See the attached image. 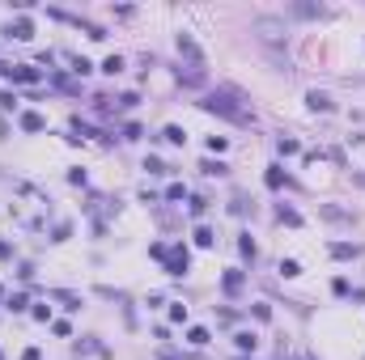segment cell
<instances>
[{"instance_id": "cell-1", "label": "cell", "mask_w": 365, "mask_h": 360, "mask_svg": "<svg viewBox=\"0 0 365 360\" xmlns=\"http://www.w3.org/2000/svg\"><path fill=\"white\" fill-rule=\"evenodd\" d=\"M204 111H213V115H221V119H234V123H251V115H246V106H238V98L234 93H225V89H217V93H208L204 102Z\"/></svg>"}, {"instance_id": "cell-2", "label": "cell", "mask_w": 365, "mask_h": 360, "mask_svg": "<svg viewBox=\"0 0 365 360\" xmlns=\"http://www.w3.org/2000/svg\"><path fill=\"white\" fill-rule=\"evenodd\" d=\"M187 263H191L187 246H174V250H166V271H170V275H183V271H187Z\"/></svg>"}, {"instance_id": "cell-3", "label": "cell", "mask_w": 365, "mask_h": 360, "mask_svg": "<svg viewBox=\"0 0 365 360\" xmlns=\"http://www.w3.org/2000/svg\"><path fill=\"white\" fill-rule=\"evenodd\" d=\"M179 55H187V59H191V68H204V51L195 47V39H191V34H179Z\"/></svg>"}, {"instance_id": "cell-4", "label": "cell", "mask_w": 365, "mask_h": 360, "mask_svg": "<svg viewBox=\"0 0 365 360\" xmlns=\"http://www.w3.org/2000/svg\"><path fill=\"white\" fill-rule=\"evenodd\" d=\"M9 34H13V39H30V34H34V26H30V17H17L13 26H9Z\"/></svg>"}, {"instance_id": "cell-5", "label": "cell", "mask_w": 365, "mask_h": 360, "mask_svg": "<svg viewBox=\"0 0 365 360\" xmlns=\"http://www.w3.org/2000/svg\"><path fill=\"white\" fill-rule=\"evenodd\" d=\"M21 127H26V131H43V127H47V119H43V115H34V111H26V115H21Z\"/></svg>"}, {"instance_id": "cell-6", "label": "cell", "mask_w": 365, "mask_h": 360, "mask_svg": "<svg viewBox=\"0 0 365 360\" xmlns=\"http://www.w3.org/2000/svg\"><path fill=\"white\" fill-rule=\"evenodd\" d=\"M221 288H225V293H238L242 288V271H225L221 275Z\"/></svg>"}, {"instance_id": "cell-7", "label": "cell", "mask_w": 365, "mask_h": 360, "mask_svg": "<svg viewBox=\"0 0 365 360\" xmlns=\"http://www.w3.org/2000/svg\"><path fill=\"white\" fill-rule=\"evenodd\" d=\"M213 242H217V233L208 229V225H200V229H195V246H204V250H208Z\"/></svg>"}, {"instance_id": "cell-8", "label": "cell", "mask_w": 365, "mask_h": 360, "mask_svg": "<svg viewBox=\"0 0 365 360\" xmlns=\"http://www.w3.org/2000/svg\"><path fill=\"white\" fill-rule=\"evenodd\" d=\"M234 343H238L242 352H255V343H259V339H255L251 331H238V335H234Z\"/></svg>"}, {"instance_id": "cell-9", "label": "cell", "mask_w": 365, "mask_h": 360, "mask_svg": "<svg viewBox=\"0 0 365 360\" xmlns=\"http://www.w3.org/2000/svg\"><path fill=\"white\" fill-rule=\"evenodd\" d=\"M306 102H310L314 111H331V98H327V93H319V89H314V93H310Z\"/></svg>"}, {"instance_id": "cell-10", "label": "cell", "mask_w": 365, "mask_h": 360, "mask_svg": "<svg viewBox=\"0 0 365 360\" xmlns=\"http://www.w3.org/2000/svg\"><path fill=\"white\" fill-rule=\"evenodd\" d=\"M276 216H280V225H293V229H297V225H302V216L293 212V208H285V203H280V212H276Z\"/></svg>"}, {"instance_id": "cell-11", "label": "cell", "mask_w": 365, "mask_h": 360, "mask_svg": "<svg viewBox=\"0 0 365 360\" xmlns=\"http://www.w3.org/2000/svg\"><path fill=\"white\" fill-rule=\"evenodd\" d=\"M187 343L204 347V343H208V331H204V327H191V331H187Z\"/></svg>"}, {"instance_id": "cell-12", "label": "cell", "mask_w": 365, "mask_h": 360, "mask_svg": "<svg viewBox=\"0 0 365 360\" xmlns=\"http://www.w3.org/2000/svg\"><path fill=\"white\" fill-rule=\"evenodd\" d=\"M293 13L297 17H323V9L319 5H293Z\"/></svg>"}, {"instance_id": "cell-13", "label": "cell", "mask_w": 365, "mask_h": 360, "mask_svg": "<svg viewBox=\"0 0 365 360\" xmlns=\"http://www.w3.org/2000/svg\"><path fill=\"white\" fill-rule=\"evenodd\" d=\"M102 72H111V77H115V72H123V59H119V55H107V59H102Z\"/></svg>"}, {"instance_id": "cell-14", "label": "cell", "mask_w": 365, "mask_h": 360, "mask_svg": "<svg viewBox=\"0 0 365 360\" xmlns=\"http://www.w3.org/2000/svg\"><path fill=\"white\" fill-rule=\"evenodd\" d=\"M268 187H272V191L285 187V170H276V165H272V170H268Z\"/></svg>"}, {"instance_id": "cell-15", "label": "cell", "mask_w": 365, "mask_h": 360, "mask_svg": "<svg viewBox=\"0 0 365 360\" xmlns=\"http://www.w3.org/2000/svg\"><path fill=\"white\" fill-rule=\"evenodd\" d=\"M331 255H336V259H352V255H357V246H348V242H336V246H331Z\"/></svg>"}, {"instance_id": "cell-16", "label": "cell", "mask_w": 365, "mask_h": 360, "mask_svg": "<svg viewBox=\"0 0 365 360\" xmlns=\"http://www.w3.org/2000/svg\"><path fill=\"white\" fill-rule=\"evenodd\" d=\"M161 136H166L170 144H183V140H187V131H183V127H174V123H170L166 131H161Z\"/></svg>"}, {"instance_id": "cell-17", "label": "cell", "mask_w": 365, "mask_h": 360, "mask_svg": "<svg viewBox=\"0 0 365 360\" xmlns=\"http://www.w3.org/2000/svg\"><path fill=\"white\" fill-rule=\"evenodd\" d=\"M200 170H204L208 178H221V174H225V165H221V161H204V165H200Z\"/></svg>"}, {"instance_id": "cell-18", "label": "cell", "mask_w": 365, "mask_h": 360, "mask_svg": "<svg viewBox=\"0 0 365 360\" xmlns=\"http://www.w3.org/2000/svg\"><path fill=\"white\" fill-rule=\"evenodd\" d=\"M187 208H191V216H204V208H208V199H204V195H191V203H187Z\"/></svg>"}, {"instance_id": "cell-19", "label": "cell", "mask_w": 365, "mask_h": 360, "mask_svg": "<svg viewBox=\"0 0 365 360\" xmlns=\"http://www.w3.org/2000/svg\"><path fill=\"white\" fill-rule=\"evenodd\" d=\"M238 250H242L246 259H255V242H251V233H242V242H238Z\"/></svg>"}, {"instance_id": "cell-20", "label": "cell", "mask_w": 365, "mask_h": 360, "mask_svg": "<svg viewBox=\"0 0 365 360\" xmlns=\"http://www.w3.org/2000/svg\"><path fill=\"white\" fill-rule=\"evenodd\" d=\"M280 271H285V275H297L302 267H297V259H280Z\"/></svg>"}, {"instance_id": "cell-21", "label": "cell", "mask_w": 365, "mask_h": 360, "mask_svg": "<svg viewBox=\"0 0 365 360\" xmlns=\"http://www.w3.org/2000/svg\"><path fill=\"white\" fill-rule=\"evenodd\" d=\"M89 68H93V64H89V59H81V55L73 59V72H77V77H85V72H89Z\"/></svg>"}, {"instance_id": "cell-22", "label": "cell", "mask_w": 365, "mask_h": 360, "mask_svg": "<svg viewBox=\"0 0 365 360\" xmlns=\"http://www.w3.org/2000/svg\"><path fill=\"white\" fill-rule=\"evenodd\" d=\"M276 149H280V153H285V157H293V153H297V140H280V144H276Z\"/></svg>"}, {"instance_id": "cell-23", "label": "cell", "mask_w": 365, "mask_h": 360, "mask_svg": "<svg viewBox=\"0 0 365 360\" xmlns=\"http://www.w3.org/2000/svg\"><path fill=\"white\" fill-rule=\"evenodd\" d=\"M145 170H149V174H166V165H161L157 157H149V161H145Z\"/></svg>"}, {"instance_id": "cell-24", "label": "cell", "mask_w": 365, "mask_h": 360, "mask_svg": "<svg viewBox=\"0 0 365 360\" xmlns=\"http://www.w3.org/2000/svg\"><path fill=\"white\" fill-rule=\"evenodd\" d=\"M327 221H348V212H340V208H323Z\"/></svg>"}, {"instance_id": "cell-25", "label": "cell", "mask_w": 365, "mask_h": 360, "mask_svg": "<svg viewBox=\"0 0 365 360\" xmlns=\"http://www.w3.org/2000/svg\"><path fill=\"white\" fill-rule=\"evenodd\" d=\"M166 199H183V183H170L166 187Z\"/></svg>"}, {"instance_id": "cell-26", "label": "cell", "mask_w": 365, "mask_h": 360, "mask_svg": "<svg viewBox=\"0 0 365 360\" xmlns=\"http://www.w3.org/2000/svg\"><path fill=\"white\" fill-rule=\"evenodd\" d=\"M170 318L174 322H187V305H170Z\"/></svg>"}, {"instance_id": "cell-27", "label": "cell", "mask_w": 365, "mask_h": 360, "mask_svg": "<svg viewBox=\"0 0 365 360\" xmlns=\"http://www.w3.org/2000/svg\"><path fill=\"white\" fill-rule=\"evenodd\" d=\"M21 360H43V356H39V347H26V352H21Z\"/></svg>"}, {"instance_id": "cell-28", "label": "cell", "mask_w": 365, "mask_h": 360, "mask_svg": "<svg viewBox=\"0 0 365 360\" xmlns=\"http://www.w3.org/2000/svg\"><path fill=\"white\" fill-rule=\"evenodd\" d=\"M302 360H310V356H302Z\"/></svg>"}]
</instances>
